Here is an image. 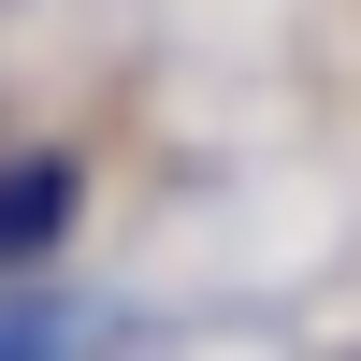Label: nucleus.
Segmentation results:
<instances>
[{"label": "nucleus", "instance_id": "1", "mask_svg": "<svg viewBox=\"0 0 361 361\" xmlns=\"http://www.w3.org/2000/svg\"><path fill=\"white\" fill-rule=\"evenodd\" d=\"M58 202H73V173H58V159L0 173V260H44V246H58Z\"/></svg>", "mask_w": 361, "mask_h": 361}]
</instances>
